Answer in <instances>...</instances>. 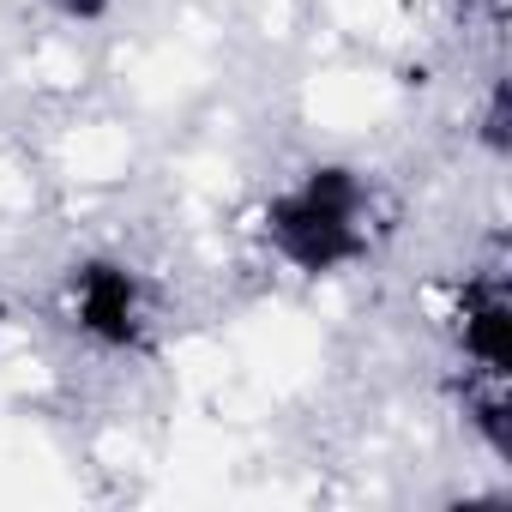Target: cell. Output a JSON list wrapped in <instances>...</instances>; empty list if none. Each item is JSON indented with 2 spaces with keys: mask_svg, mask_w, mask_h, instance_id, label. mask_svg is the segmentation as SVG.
I'll return each instance as SVG.
<instances>
[{
  "mask_svg": "<svg viewBox=\"0 0 512 512\" xmlns=\"http://www.w3.org/2000/svg\"><path fill=\"white\" fill-rule=\"evenodd\" d=\"M374 193L356 169H308L296 187H284L266 211V235L296 272H338L368 253Z\"/></svg>",
  "mask_w": 512,
  "mask_h": 512,
  "instance_id": "6da1fadb",
  "label": "cell"
},
{
  "mask_svg": "<svg viewBox=\"0 0 512 512\" xmlns=\"http://www.w3.org/2000/svg\"><path fill=\"white\" fill-rule=\"evenodd\" d=\"M73 308H79V326L103 344H139V332H145L139 278L121 266H85L73 278Z\"/></svg>",
  "mask_w": 512,
  "mask_h": 512,
  "instance_id": "7a4b0ae2",
  "label": "cell"
},
{
  "mask_svg": "<svg viewBox=\"0 0 512 512\" xmlns=\"http://www.w3.org/2000/svg\"><path fill=\"white\" fill-rule=\"evenodd\" d=\"M464 356L482 374H506V290H500V278H476L464 290Z\"/></svg>",
  "mask_w": 512,
  "mask_h": 512,
  "instance_id": "3957f363",
  "label": "cell"
},
{
  "mask_svg": "<svg viewBox=\"0 0 512 512\" xmlns=\"http://www.w3.org/2000/svg\"><path fill=\"white\" fill-rule=\"evenodd\" d=\"M49 7H55L61 19H103L109 0H49Z\"/></svg>",
  "mask_w": 512,
  "mask_h": 512,
  "instance_id": "277c9868",
  "label": "cell"
}]
</instances>
